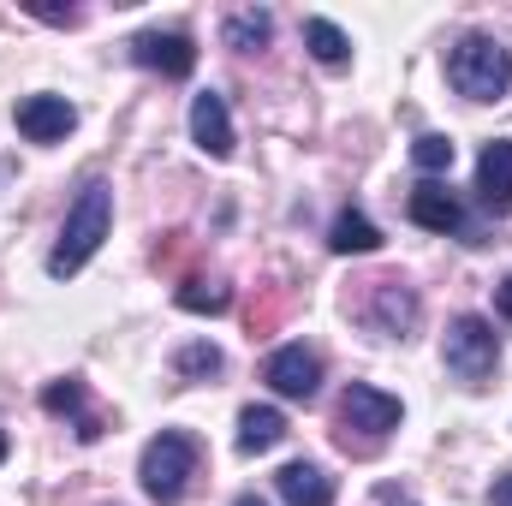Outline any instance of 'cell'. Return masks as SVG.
<instances>
[{
	"mask_svg": "<svg viewBox=\"0 0 512 506\" xmlns=\"http://www.w3.org/2000/svg\"><path fill=\"white\" fill-rule=\"evenodd\" d=\"M108 227H114V191L102 185V179H90L84 191H78V203L66 209V227H60V245L48 251V274L54 280H66V274H78L90 256L102 251V239H108Z\"/></svg>",
	"mask_w": 512,
	"mask_h": 506,
	"instance_id": "obj_1",
	"label": "cell"
},
{
	"mask_svg": "<svg viewBox=\"0 0 512 506\" xmlns=\"http://www.w3.org/2000/svg\"><path fill=\"white\" fill-rule=\"evenodd\" d=\"M447 84L471 102H501L512 84V48L495 36H465L447 54Z\"/></svg>",
	"mask_w": 512,
	"mask_h": 506,
	"instance_id": "obj_2",
	"label": "cell"
},
{
	"mask_svg": "<svg viewBox=\"0 0 512 506\" xmlns=\"http://www.w3.org/2000/svg\"><path fill=\"white\" fill-rule=\"evenodd\" d=\"M137 477H143V495H149V501H179L185 483L197 477V441H191L185 429H161V435L143 447Z\"/></svg>",
	"mask_w": 512,
	"mask_h": 506,
	"instance_id": "obj_3",
	"label": "cell"
},
{
	"mask_svg": "<svg viewBox=\"0 0 512 506\" xmlns=\"http://www.w3.org/2000/svg\"><path fill=\"white\" fill-rule=\"evenodd\" d=\"M441 358H447V376L459 387H489L495 364H501V340H495V328L483 316H453Z\"/></svg>",
	"mask_w": 512,
	"mask_h": 506,
	"instance_id": "obj_4",
	"label": "cell"
},
{
	"mask_svg": "<svg viewBox=\"0 0 512 506\" xmlns=\"http://www.w3.org/2000/svg\"><path fill=\"white\" fill-rule=\"evenodd\" d=\"M399 399L382 393V387H370V381H352L346 393H340V441L352 447V435H364V441H382L387 429H399Z\"/></svg>",
	"mask_w": 512,
	"mask_h": 506,
	"instance_id": "obj_5",
	"label": "cell"
},
{
	"mask_svg": "<svg viewBox=\"0 0 512 506\" xmlns=\"http://www.w3.org/2000/svg\"><path fill=\"white\" fill-rule=\"evenodd\" d=\"M262 381L280 393V399H316L322 387V358L310 346H280L268 364H262Z\"/></svg>",
	"mask_w": 512,
	"mask_h": 506,
	"instance_id": "obj_6",
	"label": "cell"
},
{
	"mask_svg": "<svg viewBox=\"0 0 512 506\" xmlns=\"http://www.w3.org/2000/svg\"><path fill=\"white\" fill-rule=\"evenodd\" d=\"M131 60L149 66V72H161V78H191L197 42H191L185 30H143V36L131 42Z\"/></svg>",
	"mask_w": 512,
	"mask_h": 506,
	"instance_id": "obj_7",
	"label": "cell"
},
{
	"mask_svg": "<svg viewBox=\"0 0 512 506\" xmlns=\"http://www.w3.org/2000/svg\"><path fill=\"white\" fill-rule=\"evenodd\" d=\"M12 120H18V131H24L30 143H60L66 131L78 126V108H72L66 96H24V102L12 108Z\"/></svg>",
	"mask_w": 512,
	"mask_h": 506,
	"instance_id": "obj_8",
	"label": "cell"
},
{
	"mask_svg": "<svg viewBox=\"0 0 512 506\" xmlns=\"http://www.w3.org/2000/svg\"><path fill=\"white\" fill-rule=\"evenodd\" d=\"M477 203L501 221L512 215V143L507 137H495L483 155H477Z\"/></svg>",
	"mask_w": 512,
	"mask_h": 506,
	"instance_id": "obj_9",
	"label": "cell"
},
{
	"mask_svg": "<svg viewBox=\"0 0 512 506\" xmlns=\"http://www.w3.org/2000/svg\"><path fill=\"white\" fill-rule=\"evenodd\" d=\"M370 328L376 334H411L417 328V298H411V286H399V280H376V292H370Z\"/></svg>",
	"mask_w": 512,
	"mask_h": 506,
	"instance_id": "obj_10",
	"label": "cell"
},
{
	"mask_svg": "<svg viewBox=\"0 0 512 506\" xmlns=\"http://www.w3.org/2000/svg\"><path fill=\"white\" fill-rule=\"evenodd\" d=\"M191 137H197V149L215 155V161L233 155V120H227V102H221L215 90H203V96L191 102Z\"/></svg>",
	"mask_w": 512,
	"mask_h": 506,
	"instance_id": "obj_11",
	"label": "cell"
},
{
	"mask_svg": "<svg viewBox=\"0 0 512 506\" xmlns=\"http://www.w3.org/2000/svg\"><path fill=\"white\" fill-rule=\"evenodd\" d=\"M411 221L429 227V233H459V227H465V203H459L447 185L423 179V185L411 191Z\"/></svg>",
	"mask_w": 512,
	"mask_h": 506,
	"instance_id": "obj_12",
	"label": "cell"
},
{
	"mask_svg": "<svg viewBox=\"0 0 512 506\" xmlns=\"http://www.w3.org/2000/svg\"><path fill=\"white\" fill-rule=\"evenodd\" d=\"M274 489H280V501L286 506H334V477L322 471V465H286L280 477H274Z\"/></svg>",
	"mask_w": 512,
	"mask_h": 506,
	"instance_id": "obj_13",
	"label": "cell"
},
{
	"mask_svg": "<svg viewBox=\"0 0 512 506\" xmlns=\"http://www.w3.org/2000/svg\"><path fill=\"white\" fill-rule=\"evenodd\" d=\"M280 435H286V417L274 405H245L239 411V453H268V447H280Z\"/></svg>",
	"mask_w": 512,
	"mask_h": 506,
	"instance_id": "obj_14",
	"label": "cell"
},
{
	"mask_svg": "<svg viewBox=\"0 0 512 506\" xmlns=\"http://www.w3.org/2000/svg\"><path fill=\"white\" fill-rule=\"evenodd\" d=\"M328 245L340 256H370V251H382V227L370 221V215H358V209H346L334 227H328Z\"/></svg>",
	"mask_w": 512,
	"mask_h": 506,
	"instance_id": "obj_15",
	"label": "cell"
},
{
	"mask_svg": "<svg viewBox=\"0 0 512 506\" xmlns=\"http://www.w3.org/2000/svg\"><path fill=\"white\" fill-rule=\"evenodd\" d=\"M304 48H310L322 66H346V60H352V36H346L334 18H304Z\"/></svg>",
	"mask_w": 512,
	"mask_h": 506,
	"instance_id": "obj_16",
	"label": "cell"
},
{
	"mask_svg": "<svg viewBox=\"0 0 512 506\" xmlns=\"http://www.w3.org/2000/svg\"><path fill=\"white\" fill-rule=\"evenodd\" d=\"M221 364H227V358H221V352H215L209 340H191V346H179V352H173V370H179L185 381H209V376H221Z\"/></svg>",
	"mask_w": 512,
	"mask_h": 506,
	"instance_id": "obj_17",
	"label": "cell"
},
{
	"mask_svg": "<svg viewBox=\"0 0 512 506\" xmlns=\"http://www.w3.org/2000/svg\"><path fill=\"white\" fill-rule=\"evenodd\" d=\"M268 36H274V18H268L262 6H251V12H233V18H227V42H233V48H245V54H251V48H262Z\"/></svg>",
	"mask_w": 512,
	"mask_h": 506,
	"instance_id": "obj_18",
	"label": "cell"
},
{
	"mask_svg": "<svg viewBox=\"0 0 512 506\" xmlns=\"http://www.w3.org/2000/svg\"><path fill=\"white\" fill-rule=\"evenodd\" d=\"M227 304H233V292H227L221 280H185V286H179V310H209V316H215V310H227Z\"/></svg>",
	"mask_w": 512,
	"mask_h": 506,
	"instance_id": "obj_19",
	"label": "cell"
},
{
	"mask_svg": "<svg viewBox=\"0 0 512 506\" xmlns=\"http://www.w3.org/2000/svg\"><path fill=\"white\" fill-rule=\"evenodd\" d=\"M42 411H48V417H78V411H84V381L78 376L48 381V387H42Z\"/></svg>",
	"mask_w": 512,
	"mask_h": 506,
	"instance_id": "obj_20",
	"label": "cell"
},
{
	"mask_svg": "<svg viewBox=\"0 0 512 506\" xmlns=\"http://www.w3.org/2000/svg\"><path fill=\"white\" fill-rule=\"evenodd\" d=\"M411 161H417L423 173H447V167H453V143H447L441 131H423V137L411 143Z\"/></svg>",
	"mask_w": 512,
	"mask_h": 506,
	"instance_id": "obj_21",
	"label": "cell"
},
{
	"mask_svg": "<svg viewBox=\"0 0 512 506\" xmlns=\"http://www.w3.org/2000/svg\"><path fill=\"white\" fill-rule=\"evenodd\" d=\"M36 18H48V24H78V12L72 6H30Z\"/></svg>",
	"mask_w": 512,
	"mask_h": 506,
	"instance_id": "obj_22",
	"label": "cell"
},
{
	"mask_svg": "<svg viewBox=\"0 0 512 506\" xmlns=\"http://www.w3.org/2000/svg\"><path fill=\"white\" fill-rule=\"evenodd\" d=\"M489 506H512V471H507V477H495V489H489Z\"/></svg>",
	"mask_w": 512,
	"mask_h": 506,
	"instance_id": "obj_23",
	"label": "cell"
},
{
	"mask_svg": "<svg viewBox=\"0 0 512 506\" xmlns=\"http://www.w3.org/2000/svg\"><path fill=\"white\" fill-rule=\"evenodd\" d=\"M102 435V417H78V441H96Z\"/></svg>",
	"mask_w": 512,
	"mask_h": 506,
	"instance_id": "obj_24",
	"label": "cell"
},
{
	"mask_svg": "<svg viewBox=\"0 0 512 506\" xmlns=\"http://www.w3.org/2000/svg\"><path fill=\"white\" fill-rule=\"evenodd\" d=\"M495 304H501V316H507V322H512V274H507V280H501V292H495Z\"/></svg>",
	"mask_w": 512,
	"mask_h": 506,
	"instance_id": "obj_25",
	"label": "cell"
},
{
	"mask_svg": "<svg viewBox=\"0 0 512 506\" xmlns=\"http://www.w3.org/2000/svg\"><path fill=\"white\" fill-rule=\"evenodd\" d=\"M233 506H268V501H262V495H239Z\"/></svg>",
	"mask_w": 512,
	"mask_h": 506,
	"instance_id": "obj_26",
	"label": "cell"
},
{
	"mask_svg": "<svg viewBox=\"0 0 512 506\" xmlns=\"http://www.w3.org/2000/svg\"><path fill=\"white\" fill-rule=\"evenodd\" d=\"M6 453H12V441H6V435H0V465H6Z\"/></svg>",
	"mask_w": 512,
	"mask_h": 506,
	"instance_id": "obj_27",
	"label": "cell"
}]
</instances>
